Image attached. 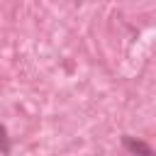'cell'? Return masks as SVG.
<instances>
[{
    "instance_id": "2",
    "label": "cell",
    "mask_w": 156,
    "mask_h": 156,
    "mask_svg": "<svg viewBox=\"0 0 156 156\" xmlns=\"http://www.w3.org/2000/svg\"><path fill=\"white\" fill-rule=\"evenodd\" d=\"M0 151L2 154H10V141H7V132H5L2 124H0Z\"/></svg>"
},
{
    "instance_id": "1",
    "label": "cell",
    "mask_w": 156,
    "mask_h": 156,
    "mask_svg": "<svg viewBox=\"0 0 156 156\" xmlns=\"http://www.w3.org/2000/svg\"><path fill=\"white\" fill-rule=\"evenodd\" d=\"M122 144L134 154V156H156V151L151 149V146H146L144 141H139V139H132V136H124L122 139Z\"/></svg>"
}]
</instances>
